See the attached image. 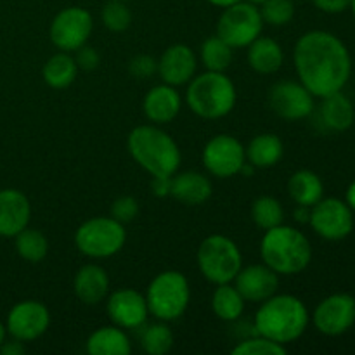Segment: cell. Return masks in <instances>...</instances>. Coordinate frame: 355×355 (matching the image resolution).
I'll return each instance as SVG.
<instances>
[{"instance_id": "cell-14", "label": "cell", "mask_w": 355, "mask_h": 355, "mask_svg": "<svg viewBox=\"0 0 355 355\" xmlns=\"http://www.w3.org/2000/svg\"><path fill=\"white\" fill-rule=\"evenodd\" d=\"M315 329L326 336H342L355 324V298L335 293L322 298L312 314Z\"/></svg>"}, {"instance_id": "cell-17", "label": "cell", "mask_w": 355, "mask_h": 355, "mask_svg": "<svg viewBox=\"0 0 355 355\" xmlns=\"http://www.w3.org/2000/svg\"><path fill=\"white\" fill-rule=\"evenodd\" d=\"M234 283L246 302L262 304L263 300L276 295L279 288V274L274 272L266 263H253L241 267L238 276L234 277Z\"/></svg>"}, {"instance_id": "cell-45", "label": "cell", "mask_w": 355, "mask_h": 355, "mask_svg": "<svg viewBox=\"0 0 355 355\" xmlns=\"http://www.w3.org/2000/svg\"><path fill=\"white\" fill-rule=\"evenodd\" d=\"M211 6H217V7H229V6H234V3L241 2V0H208Z\"/></svg>"}, {"instance_id": "cell-28", "label": "cell", "mask_w": 355, "mask_h": 355, "mask_svg": "<svg viewBox=\"0 0 355 355\" xmlns=\"http://www.w3.org/2000/svg\"><path fill=\"white\" fill-rule=\"evenodd\" d=\"M246 300L231 283L217 284L211 295V311L220 321L236 322L245 312Z\"/></svg>"}, {"instance_id": "cell-19", "label": "cell", "mask_w": 355, "mask_h": 355, "mask_svg": "<svg viewBox=\"0 0 355 355\" xmlns=\"http://www.w3.org/2000/svg\"><path fill=\"white\" fill-rule=\"evenodd\" d=\"M31 207L28 198L17 189L0 191V236L14 238L28 227Z\"/></svg>"}, {"instance_id": "cell-20", "label": "cell", "mask_w": 355, "mask_h": 355, "mask_svg": "<svg viewBox=\"0 0 355 355\" xmlns=\"http://www.w3.org/2000/svg\"><path fill=\"white\" fill-rule=\"evenodd\" d=\"M182 107V97L177 89L168 83H162L149 90L142 101V111L146 118L156 125L170 123L177 118Z\"/></svg>"}, {"instance_id": "cell-3", "label": "cell", "mask_w": 355, "mask_h": 355, "mask_svg": "<svg viewBox=\"0 0 355 355\" xmlns=\"http://www.w3.org/2000/svg\"><path fill=\"white\" fill-rule=\"evenodd\" d=\"M127 148L134 162L153 177H173L180 166L179 146L156 125L132 128Z\"/></svg>"}, {"instance_id": "cell-27", "label": "cell", "mask_w": 355, "mask_h": 355, "mask_svg": "<svg viewBox=\"0 0 355 355\" xmlns=\"http://www.w3.org/2000/svg\"><path fill=\"white\" fill-rule=\"evenodd\" d=\"M246 149V159L255 168H270L277 165L284 155V144L277 135L259 134L250 141Z\"/></svg>"}, {"instance_id": "cell-4", "label": "cell", "mask_w": 355, "mask_h": 355, "mask_svg": "<svg viewBox=\"0 0 355 355\" xmlns=\"http://www.w3.org/2000/svg\"><path fill=\"white\" fill-rule=\"evenodd\" d=\"M260 257L279 276H297L312 262V245L307 236L291 225L267 229L260 241Z\"/></svg>"}, {"instance_id": "cell-38", "label": "cell", "mask_w": 355, "mask_h": 355, "mask_svg": "<svg viewBox=\"0 0 355 355\" xmlns=\"http://www.w3.org/2000/svg\"><path fill=\"white\" fill-rule=\"evenodd\" d=\"M128 73L134 78L146 80L155 75V73H158V61L155 58H151V55H135L128 62Z\"/></svg>"}, {"instance_id": "cell-42", "label": "cell", "mask_w": 355, "mask_h": 355, "mask_svg": "<svg viewBox=\"0 0 355 355\" xmlns=\"http://www.w3.org/2000/svg\"><path fill=\"white\" fill-rule=\"evenodd\" d=\"M24 345L21 340L12 338L10 342H3L0 345V354L2 355H23L24 354Z\"/></svg>"}, {"instance_id": "cell-29", "label": "cell", "mask_w": 355, "mask_h": 355, "mask_svg": "<svg viewBox=\"0 0 355 355\" xmlns=\"http://www.w3.org/2000/svg\"><path fill=\"white\" fill-rule=\"evenodd\" d=\"M76 75H78V66H76L75 58L69 55V52L62 51L51 55L42 69L45 83L52 89H66L75 82Z\"/></svg>"}, {"instance_id": "cell-18", "label": "cell", "mask_w": 355, "mask_h": 355, "mask_svg": "<svg viewBox=\"0 0 355 355\" xmlns=\"http://www.w3.org/2000/svg\"><path fill=\"white\" fill-rule=\"evenodd\" d=\"M198 59L193 49L186 44H173L166 49L158 61V75L163 83L179 87L193 80L196 73Z\"/></svg>"}, {"instance_id": "cell-10", "label": "cell", "mask_w": 355, "mask_h": 355, "mask_svg": "<svg viewBox=\"0 0 355 355\" xmlns=\"http://www.w3.org/2000/svg\"><path fill=\"white\" fill-rule=\"evenodd\" d=\"M94 30L92 14L83 7H68L55 14L49 37L62 52H75L87 44Z\"/></svg>"}, {"instance_id": "cell-34", "label": "cell", "mask_w": 355, "mask_h": 355, "mask_svg": "<svg viewBox=\"0 0 355 355\" xmlns=\"http://www.w3.org/2000/svg\"><path fill=\"white\" fill-rule=\"evenodd\" d=\"M286 352V345H281V343L266 338L262 335H257V333L250 338L241 340L231 350L232 355H284Z\"/></svg>"}, {"instance_id": "cell-26", "label": "cell", "mask_w": 355, "mask_h": 355, "mask_svg": "<svg viewBox=\"0 0 355 355\" xmlns=\"http://www.w3.org/2000/svg\"><path fill=\"white\" fill-rule=\"evenodd\" d=\"M288 193L297 205L312 208L324 196V184L312 170H297L288 180Z\"/></svg>"}, {"instance_id": "cell-49", "label": "cell", "mask_w": 355, "mask_h": 355, "mask_svg": "<svg viewBox=\"0 0 355 355\" xmlns=\"http://www.w3.org/2000/svg\"><path fill=\"white\" fill-rule=\"evenodd\" d=\"M121 2H128V0H121Z\"/></svg>"}, {"instance_id": "cell-33", "label": "cell", "mask_w": 355, "mask_h": 355, "mask_svg": "<svg viewBox=\"0 0 355 355\" xmlns=\"http://www.w3.org/2000/svg\"><path fill=\"white\" fill-rule=\"evenodd\" d=\"M141 347L149 355H165L173 347V333L165 321L146 326L141 335Z\"/></svg>"}, {"instance_id": "cell-11", "label": "cell", "mask_w": 355, "mask_h": 355, "mask_svg": "<svg viewBox=\"0 0 355 355\" xmlns=\"http://www.w3.org/2000/svg\"><path fill=\"white\" fill-rule=\"evenodd\" d=\"M311 227L328 241H342L354 231V211L338 198H322L311 208Z\"/></svg>"}, {"instance_id": "cell-6", "label": "cell", "mask_w": 355, "mask_h": 355, "mask_svg": "<svg viewBox=\"0 0 355 355\" xmlns=\"http://www.w3.org/2000/svg\"><path fill=\"white\" fill-rule=\"evenodd\" d=\"M144 297L148 302L149 314L155 315L158 321H175L182 318L189 307V281L179 270H165L149 283Z\"/></svg>"}, {"instance_id": "cell-9", "label": "cell", "mask_w": 355, "mask_h": 355, "mask_svg": "<svg viewBox=\"0 0 355 355\" xmlns=\"http://www.w3.org/2000/svg\"><path fill=\"white\" fill-rule=\"evenodd\" d=\"M263 19L260 9L248 0L225 7L217 23V35L232 49L248 47L262 35Z\"/></svg>"}, {"instance_id": "cell-15", "label": "cell", "mask_w": 355, "mask_h": 355, "mask_svg": "<svg viewBox=\"0 0 355 355\" xmlns=\"http://www.w3.org/2000/svg\"><path fill=\"white\" fill-rule=\"evenodd\" d=\"M51 326V312L37 300H24L14 305L7 315V333L21 342L40 338Z\"/></svg>"}, {"instance_id": "cell-37", "label": "cell", "mask_w": 355, "mask_h": 355, "mask_svg": "<svg viewBox=\"0 0 355 355\" xmlns=\"http://www.w3.org/2000/svg\"><path fill=\"white\" fill-rule=\"evenodd\" d=\"M139 214V203L134 196H120L111 205V217L121 224L132 222Z\"/></svg>"}, {"instance_id": "cell-48", "label": "cell", "mask_w": 355, "mask_h": 355, "mask_svg": "<svg viewBox=\"0 0 355 355\" xmlns=\"http://www.w3.org/2000/svg\"><path fill=\"white\" fill-rule=\"evenodd\" d=\"M350 9H352L354 16H355V0H352V3H350Z\"/></svg>"}, {"instance_id": "cell-30", "label": "cell", "mask_w": 355, "mask_h": 355, "mask_svg": "<svg viewBox=\"0 0 355 355\" xmlns=\"http://www.w3.org/2000/svg\"><path fill=\"white\" fill-rule=\"evenodd\" d=\"M16 238V252L23 260L31 263H38L47 257L49 253V239L38 229L24 227Z\"/></svg>"}, {"instance_id": "cell-8", "label": "cell", "mask_w": 355, "mask_h": 355, "mask_svg": "<svg viewBox=\"0 0 355 355\" xmlns=\"http://www.w3.org/2000/svg\"><path fill=\"white\" fill-rule=\"evenodd\" d=\"M127 241L123 224L113 217H94L85 220L75 232V246L90 259H110Z\"/></svg>"}, {"instance_id": "cell-5", "label": "cell", "mask_w": 355, "mask_h": 355, "mask_svg": "<svg viewBox=\"0 0 355 355\" xmlns=\"http://www.w3.org/2000/svg\"><path fill=\"white\" fill-rule=\"evenodd\" d=\"M236 87L222 71H205L193 76L186 90V103L196 116L203 120H218L234 110Z\"/></svg>"}, {"instance_id": "cell-32", "label": "cell", "mask_w": 355, "mask_h": 355, "mask_svg": "<svg viewBox=\"0 0 355 355\" xmlns=\"http://www.w3.org/2000/svg\"><path fill=\"white\" fill-rule=\"evenodd\" d=\"M252 220L259 229H272L284 220V208L274 196H260L252 203Z\"/></svg>"}, {"instance_id": "cell-1", "label": "cell", "mask_w": 355, "mask_h": 355, "mask_svg": "<svg viewBox=\"0 0 355 355\" xmlns=\"http://www.w3.org/2000/svg\"><path fill=\"white\" fill-rule=\"evenodd\" d=\"M293 64L302 85L314 97L342 92L352 75V58L342 38L326 30L302 35L293 49Z\"/></svg>"}, {"instance_id": "cell-25", "label": "cell", "mask_w": 355, "mask_h": 355, "mask_svg": "<svg viewBox=\"0 0 355 355\" xmlns=\"http://www.w3.org/2000/svg\"><path fill=\"white\" fill-rule=\"evenodd\" d=\"M85 350L89 355H128L132 352L130 338L118 326H103L87 338Z\"/></svg>"}, {"instance_id": "cell-16", "label": "cell", "mask_w": 355, "mask_h": 355, "mask_svg": "<svg viewBox=\"0 0 355 355\" xmlns=\"http://www.w3.org/2000/svg\"><path fill=\"white\" fill-rule=\"evenodd\" d=\"M107 315L111 322L121 329H139L146 324L149 307L146 297L130 288L113 291L107 298Z\"/></svg>"}, {"instance_id": "cell-46", "label": "cell", "mask_w": 355, "mask_h": 355, "mask_svg": "<svg viewBox=\"0 0 355 355\" xmlns=\"http://www.w3.org/2000/svg\"><path fill=\"white\" fill-rule=\"evenodd\" d=\"M6 335H7V328L2 324V322H0V345L6 342Z\"/></svg>"}, {"instance_id": "cell-40", "label": "cell", "mask_w": 355, "mask_h": 355, "mask_svg": "<svg viewBox=\"0 0 355 355\" xmlns=\"http://www.w3.org/2000/svg\"><path fill=\"white\" fill-rule=\"evenodd\" d=\"M315 7L322 12H328V14H340L343 10L350 9V3L352 0H312Z\"/></svg>"}, {"instance_id": "cell-47", "label": "cell", "mask_w": 355, "mask_h": 355, "mask_svg": "<svg viewBox=\"0 0 355 355\" xmlns=\"http://www.w3.org/2000/svg\"><path fill=\"white\" fill-rule=\"evenodd\" d=\"M248 2H252V3H255V6H259V3L266 2V0H248Z\"/></svg>"}, {"instance_id": "cell-24", "label": "cell", "mask_w": 355, "mask_h": 355, "mask_svg": "<svg viewBox=\"0 0 355 355\" xmlns=\"http://www.w3.org/2000/svg\"><path fill=\"white\" fill-rule=\"evenodd\" d=\"M284 62L283 47L274 38L259 37L248 45V64L260 75H272L279 71Z\"/></svg>"}, {"instance_id": "cell-22", "label": "cell", "mask_w": 355, "mask_h": 355, "mask_svg": "<svg viewBox=\"0 0 355 355\" xmlns=\"http://www.w3.org/2000/svg\"><path fill=\"white\" fill-rule=\"evenodd\" d=\"M355 121V107L352 101L343 92L322 97L319 106V123L328 132H345Z\"/></svg>"}, {"instance_id": "cell-7", "label": "cell", "mask_w": 355, "mask_h": 355, "mask_svg": "<svg viewBox=\"0 0 355 355\" xmlns=\"http://www.w3.org/2000/svg\"><path fill=\"white\" fill-rule=\"evenodd\" d=\"M198 269L207 281L214 284L232 283L243 267V257L231 238L211 234L198 248Z\"/></svg>"}, {"instance_id": "cell-2", "label": "cell", "mask_w": 355, "mask_h": 355, "mask_svg": "<svg viewBox=\"0 0 355 355\" xmlns=\"http://www.w3.org/2000/svg\"><path fill=\"white\" fill-rule=\"evenodd\" d=\"M311 314L295 295H272L260 304L253 319V331L281 345L300 338L307 329Z\"/></svg>"}, {"instance_id": "cell-21", "label": "cell", "mask_w": 355, "mask_h": 355, "mask_svg": "<svg viewBox=\"0 0 355 355\" xmlns=\"http://www.w3.org/2000/svg\"><path fill=\"white\" fill-rule=\"evenodd\" d=\"M73 291L82 304H101L110 291V276L97 263H87L76 270L75 279H73Z\"/></svg>"}, {"instance_id": "cell-43", "label": "cell", "mask_w": 355, "mask_h": 355, "mask_svg": "<svg viewBox=\"0 0 355 355\" xmlns=\"http://www.w3.org/2000/svg\"><path fill=\"white\" fill-rule=\"evenodd\" d=\"M293 218L298 224H309V220H311V208L297 205V210L293 211Z\"/></svg>"}, {"instance_id": "cell-36", "label": "cell", "mask_w": 355, "mask_h": 355, "mask_svg": "<svg viewBox=\"0 0 355 355\" xmlns=\"http://www.w3.org/2000/svg\"><path fill=\"white\" fill-rule=\"evenodd\" d=\"M260 6H262L260 14H262L263 23H269L272 26H284L295 16L293 0H266Z\"/></svg>"}, {"instance_id": "cell-41", "label": "cell", "mask_w": 355, "mask_h": 355, "mask_svg": "<svg viewBox=\"0 0 355 355\" xmlns=\"http://www.w3.org/2000/svg\"><path fill=\"white\" fill-rule=\"evenodd\" d=\"M151 191L156 198H166L172 194V177H153Z\"/></svg>"}, {"instance_id": "cell-23", "label": "cell", "mask_w": 355, "mask_h": 355, "mask_svg": "<svg viewBox=\"0 0 355 355\" xmlns=\"http://www.w3.org/2000/svg\"><path fill=\"white\" fill-rule=\"evenodd\" d=\"M214 187L210 179L200 172H182L172 177V194L187 207H200L211 198Z\"/></svg>"}, {"instance_id": "cell-39", "label": "cell", "mask_w": 355, "mask_h": 355, "mask_svg": "<svg viewBox=\"0 0 355 355\" xmlns=\"http://www.w3.org/2000/svg\"><path fill=\"white\" fill-rule=\"evenodd\" d=\"M75 62L78 66V69H83V71H92L97 66L101 64V55L99 52L94 47H87L82 45L78 51H75Z\"/></svg>"}, {"instance_id": "cell-44", "label": "cell", "mask_w": 355, "mask_h": 355, "mask_svg": "<svg viewBox=\"0 0 355 355\" xmlns=\"http://www.w3.org/2000/svg\"><path fill=\"white\" fill-rule=\"evenodd\" d=\"M345 203L349 205L350 210L355 211V180L347 187V193H345Z\"/></svg>"}, {"instance_id": "cell-35", "label": "cell", "mask_w": 355, "mask_h": 355, "mask_svg": "<svg viewBox=\"0 0 355 355\" xmlns=\"http://www.w3.org/2000/svg\"><path fill=\"white\" fill-rule=\"evenodd\" d=\"M101 19L110 31L121 33L130 26L132 12L127 3L121 2V0H110L107 3H104L103 10H101Z\"/></svg>"}, {"instance_id": "cell-31", "label": "cell", "mask_w": 355, "mask_h": 355, "mask_svg": "<svg viewBox=\"0 0 355 355\" xmlns=\"http://www.w3.org/2000/svg\"><path fill=\"white\" fill-rule=\"evenodd\" d=\"M200 58L201 62L205 64V68H207V71L224 73L225 69L231 66L234 54H232L231 45H229L227 42L222 40L218 35H215V37L207 38V40L201 44Z\"/></svg>"}, {"instance_id": "cell-12", "label": "cell", "mask_w": 355, "mask_h": 355, "mask_svg": "<svg viewBox=\"0 0 355 355\" xmlns=\"http://www.w3.org/2000/svg\"><path fill=\"white\" fill-rule=\"evenodd\" d=\"M203 165L217 179H229L241 173L246 163V149L236 137L220 134L211 137L203 149Z\"/></svg>"}, {"instance_id": "cell-13", "label": "cell", "mask_w": 355, "mask_h": 355, "mask_svg": "<svg viewBox=\"0 0 355 355\" xmlns=\"http://www.w3.org/2000/svg\"><path fill=\"white\" fill-rule=\"evenodd\" d=\"M315 97L293 80H281L269 89L267 101L274 113L286 121L305 120L315 110Z\"/></svg>"}]
</instances>
